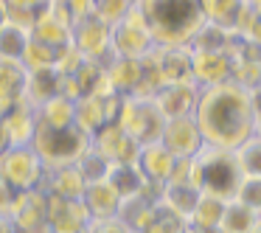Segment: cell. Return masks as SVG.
Here are the masks:
<instances>
[{
  "label": "cell",
  "instance_id": "cell-6",
  "mask_svg": "<svg viewBox=\"0 0 261 233\" xmlns=\"http://www.w3.org/2000/svg\"><path fill=\"white\" fill-rule=\"evenodd\" d=\"M0 177L14 188V191H31L42 188L45 180V163L31 146H9L0 154Z\"/></svg>",
  "mask_w": 261,
  "mask_h": 233
},
{
  "label": "cell",
  "instance_id": "cell-12",
  "mask_svg": "<svg viewBox=\"0 0 261 233\" xmlns=\"http://www.w3.org/2000/svg\"><path fill=\"white\" fill-rule=\"evenodd\" d=\"M199 101V87L194 82H180V85H166L158 90L154 104L163 113L166 121L171 118H191Z\"/></svg>",
  "mask_w": 261,
  "mask_h": 233
},
{
  "label": "cell",
  "instance_id": "cell-7",
  "mask_svg": "<svg viewBox=\"0 0 261 233\" xmlns=\"http://www.w3.org/2000/svg\"><path fill=\"white\" fill-rule=\"evenodd\" d=\"M154 48L158 45H154L152 34H149L146 23H143L141 12H138L135 6H132V12L126 14V17H121L118 23L113 25V31H110V51L118 59H143V57H149Z\"/></svg>",
  "mask_w": 261,
  "mask_h": 233
},
{
  "label": "cell",
  "instance_id": "cell-36",
  "mask_svg": "<svg viewBox=\"0 0 261 233\" xmlns=\"http://www.w3.org/2000/svg\"><path fill=\"white\" fill-rule=\"evenodd\" d=\"M87 233H132V230L118 219V216H113V219H96V222H90Z\"/></svg>",
  "mask_w": 261,
  "mask_h": 233
},
{
  "label": "cell",
  "instance_id": "cell-11",
  "mask_svg": "<svg viewBox=\"0 0 261 233\" xmlns=\"http://www.w3.org/2000/svg\"><path fill=\"white\" fill-rule=\"evenodd\" d=\"M160 143H163V146L169 149L177 160L194 158V154L205 146L202 132H199L194 115H191V118H171V121H166L163 135H160Z\"/></svg>",
  "mask_w": 261,
  "mask_h": 233
},
{
  "label": "cell",
  "instance_id": "cell-2",
  "mask_svg": "<svg viewBox=\"0 0 261 233\" xmlns=\"http://www.w3.org/2000/svg\"><path fill=\"white\" fill-rule=\"evenodd\" d=\"M135 9L141 12L158 48L188 45L205 23L202 0H138Z\"/></svg>",
  "mask_w": 261,
  "mask_h": 233
},
{
  "label": "cell",
  "instance_id": "cell-14",
  "mask_svg": "<svg viewBox=\"0 0 261 233\" xmlns=\"http://www.w3.org/2000/svg\"><path fill=\"white\" fill-rule=\"evenodd\" d=\"M233 79V59L230 54H205L191 51V82L202 87H214Z\"/></svg>",
  "mask_w": 261,
  "mask_h": 233
},
{
  "label": "cell",
  "instance_id": "cell-10",
  "mask_svg": "<svg viewBox=\"0 0 261 233\" xmlns=\"http://www.w3.org/2000/svg\"><path fill=\"white\" fill-rule=\"evenodd\" d=\"M90 141H93V149H98L110 163H138L141 143H138L135 138L126 135L115 121L104 124L101 130L90 138Z\"/></svg>",
  "mask_w": 261,
  "mask_h": 233
},
{
  "label": "cell",
  "instance_id": "cell-29",
  "mask_svg": "<svg viewBox=\"0 0 261 233\" xmlns=\"http://www.w3.org/2000/svg\"><path fill=\"white\" fill-rule=\"evenodd\" d=\"M73 104L68 96H54L37 107V124L40 126H70L73 124Z\"/></svg>",
  "mask_w": 261,
  "mask_h": 233
},
{
  "label": "cell",
  "instance_id": "cell-31",
  "mask_svg": "<svg viewBox=\"0 0 261 233\" xmlns=\"http://www.w3.org/2000/svg\"><path fill=\"white\" fill-rule=\"evenodd\" d=\"M222 214H225V199H216V197L202 194V197H199V202H197V208H194V214H191V219H188V225L219 227Z\"/></svg>",
  "mask_w": 261,
  "mask_h": 233
},
{
  "label": "cell",
  "instance_id": "cell-35",
  "mask_svg": "<svg viewBox=\"0 0 261 233\" xmlns=\"http://www.w3.org/2000/svg\"><path fill=\"white\" fill-rule=\"evenodd\" d=\"M233 199L250 205L253 211H258V214H261V177H244L242 186H239V194Z\"/></svg>",
  "mask_w": 261,
  "mask_h": 233
},
{
  "label": "cell",
  "instance_id": "cell-32",
  "mask_svg": "<svg viewBox=\"0 0 261 233\" xmlns=\"http://www.w3.org/2000/svg\"><path fill=\"white\" fill-rule=\"evenodd\" d=\"M110 160L104 158L98 149H93V143H90V149H87L85 154H82L79 160H76V169L82 171V177H85L87 183H98V180H107V171H110Z\"/></svg>",
  "mask_w": 261,
  "mask_h": 233
},
{
  "label": "cell",
  "instance_id": "cell-25",
  "mask_svg": "<svg viewBox=\"0 0 261 233\" xmlns=\"http://www.w3.org/2000/svg\"><path fill=\"white\" fill-rule=\"evenodd\" d=\"M261 222V214L253 211L250 205L239 202V199H227L225 202V214H222V233H253Z\"/></svg>",
  "mask_w": 261,
  "mask_h": 233
},
{
  "label": "cell",
  "instance_id": "cell-4",
  "mask_svg": "<svg viewBox=\"0 0 261 233\" xmlns=\"http://www.w3.org/2000/svg\"><path fill=\"white\" fill-rule=\"evenodd\" d=\"M90 143H93L90 135L82 132L76 124H70V126H40L37 124L31 149L40 154L45 169H54V166H73L90 149Z\"/></svg>",
  "mask_w": 261,
  "mask_h": 233
},
{
  "label": "cell",
  "instance_id": "cell-44",
  "mask_svg": "<svg viewBox=\"0 0 261 233\" xmlns=\"http://www.w3.org/2000/svg\"><path fill=\"white\" fill-rule=\"evenodd\" d=\"M82 233H87V230H82Z\"/></svg>",
  "mask_w": 261,
  "mask_h": 233
},
{
  "label": "cell",
  "instance_id": "cell-22",
  "mask_svg": "<svg viewBox=\"0 0 261 233\" xmlns=\"http://www.w3.org/2000/svg\"><path fill=\"white\" fill-rule=\"evenodd\" d=\"M62 93V76L57 73V68H42V70H29V82H25V104L40 107L48 98Z\"/></svg>",
  "mask_w": 261,
  "mask_h": 233
},
{
  "label": "cell",
  "instance_id": "cell-37",
  "mask_svg": "<svg viewBox=\"0 0 261 233\" xmlns=\"http://www.w3.org/2000/svg\"><path fill=\"white\" fill-rule=\"evenodd\" d=\"M14 199H17V191L9 186L3 177H0V216H9L14 208Z\"/></svg>",
  "mask_w": 261,
  "mask_h": 233
},
{
  "label": "cell",
  "instance_id": "cell-17",
  "mask_svg": "<svg viewBox=\"0 0 261 233\" xmlns=\"http://www.w3.org/2000/svg\"><path fill=\"white\" fill-rule=\"evenodd\" d=\"M3 121V130H6V141L9 146H31L37 132V110L31 104H17L9 113L0 115Z\"/></svg>",
  "mask_w": 261,
  "mask_h": 233
},
{
  "label": "cell",
  "instance_id": "cell-28",
  "mask_svg": "<svg viewBox=\"0 0 261 233\" xmlns=\"http://www.w3.org/2000/svg\"><path fill=\"white\" fill-rule=\"evenodd\" d=\"M29 42H31V29L17 25V23H12V20H9V23L0 29V59L20 62Z\"/></svg>",
  "mask_w": 261,
  "mask_h": 233
},
{
  "label": "cell",
  "instance_id": "cell-16",
  "mask_svg": "<svg viewBox=\"0 0 261 233\" xmlns=\"http://www.w3.org/2000/svg\"><path fill=\"white\" fill-rule=\"evenodd\" d=\"M87 180L82 177V171L73 166H54L45 169V180H42V191L48 197H62V199H82L85 197Z\"/></svg>",
  "mask_w": 261,
  "mask_h": 233
},
{
  "label": "cell",
  "instance_id": "cell-9",
  "mask_svg": "<svg viewBox=\"0 0 261 233\" xmlns=\"http://www.w3.org/2000/svg\"><path fill=\"white\" fill-rule=\"evenodd\" d=\"M9 216H12L17 233H51V227H48V194L42 188L20 191Z\"/></svg>",
  "mask_w": 261,
  "mask_h": 233
},
{
  "label": "cell",
  "instance_id": "cell-40",
  "mask_svg": "<svg viewBox=\"0 0 261 233\" xmlns=\"http://www.w3.org/2000/svg\"><path fill=\"white\" fill-rule=\"evenodd\" d=\"M188 233H222V227H205V225H188Z\"/></svg>",
  "mask_w": 261,
  "mask_h": 233
},
{
  "label": "cell",
  "instance_id": "cell-41",
  "mask_svg": "<svg viewBox=\"0 0 261 233\" xmlns=\"http://www.w3.org/2000/svg\"><path fill=\"white\" fill-rule=\"evenodd\" d=\"M9 149V141H6V130H3V121H0V154Z\"/></svg>",
  "mask_w": 261,
  "mask_h": 233
},
{
  "label": "cell",
  "instance_id": "cell-1",
  "mask_svg": "<svg viewBox=\"0 0 261 233\" xmlns=\"http://www.w3.org/2000/svg\"><path fill=\"white\" fill-rule=\"evenodd\" d=\"M194 121L208 146L239 149L255 132L253 90L236 85L233 79L214 87H202Z\"/></svg>",
  "mask_w": 261,
  "mask_h": 233
},
{
  "label": "cell",
  "instance_id": "cell-8",
  "mask_svg": "<svg viewBox=\"0 0 261 233\" xmlns=\"http://www.w3.org/2000/svg\"><path fill=\"white\" fill-rule=\"evenodd\" d=\"M110 31L113 25L98 20L96 14H87V17L76 20L70 25V45L82 54L85 59H93V62H101L107 68L113 62V51H110Z\"/></svg>",
  "mask_w": 261,
  "mask_h": 233
},
{
  "label": "cell",
  "instance_id": "cell-39",
  "mask_svg": "<svg viewBox=\"0 0 261 233\" xmlns=\"http://www.w3.org/2000/svg\"><path fill=\"white\" fill-rule=\"evenodd\" d=\"M0 233H17V227H14L12 216H0Z\"/></svg>",
  "mask_w": 261,
  "mask_h": 233
},
{
  "label": "cell",
  "instance_id": "cell-26",
  "mask_svg": "<svg viewBox=\"0 0 261 233\" xmlns=\"http://www.w3.org/2000/svg\"><path fill=\"white\" fill-rule=\"evenodd\" d=\"M31 37L40 42H48V45L54 48H62L70 42V25L65 23V20H59L57 14L48 12V6L40 12V17L34 20V25H31Z\"/></svg>",
  "mask_w": 261,
  "mask_h": 233
},
{
  "label": "cell",
  "instance_id": "cell-30",
  "mask_svg": "<svg viewBox=\"0 0 261 233\" xmlns=\"http://www.w3.org/2000/svg\"><path fill=\"white\" fill-rule=\"evenodd\" d=\"M57 51L59 48L48 45V42H40L31 37V42L25 45V54L23 59H20V65H23L25 70H42V68H54L57 65Z\"/></svg>",
  "mask_w": 261,
  "mask_h": 233
},
{
  "label": "cell",
  "instance_id": "cell-33",
  "mask_svg": "<svg viewBox=\"0 0 261 233\" xmlns=\"http://www.w3.org/2000/svg\"><path fill=\"white\" fill-rule=\"evenodd\" d=\"M143 233H188V222L180 214L169 211L163 202H158L152 222H149V227Z\"/></svg>",
  "mask_w": 261,
  "mask_h": 233
},
{
  "label": "cell",
  "instance_id": "cell-13",
  "mask_svg": "<svg viewBox=\"0 0 261 233\" xmlns=\"http://www.w3.org/2000/svg\"><path fill=\"white\" fill-rule=\"evenodd\" d=\"M48 227L51 233H82L90 227V214L82 199L48 197Z\"/></svg>",
  "mask_w": 261,
  "mask_h": 233
},
{
  "label": "cell",
  "instance_id": "cell-18",
  "mask_svg": "<svg viewBox=\"0 0 261 233\" xmlns=\"http://www.w3.org/2000/svg\"><path fill=\"white\" fill-rule=\"evenodd\" d=\"M25 82H29V70L23 65L0 59V115L25 101Z\"/></svg>",
  "mask_w": 261,
  "mask_h": 233
},
{
  "label": "cell",
  "instance_id": "cell-3",
  "mask_svg": "<svg viewBox=\"0 0 261 233\" xmlns=\"http://www.w3.org/2000/svg\"><path fill=\"white\" fill-rule=\"evenodd\" d=\"M244 180V171L239 166L236 149H222L205 143L191 158V183L202 194L216 199H233Z\"/></svg>",
  "mask_w": 261,
  "mask_h": 233
},
{
  "label": "cell",
  "instance_id": "cell-27",
  "mask_svg": "<svg viewBox=\"0 0 261 233\" xmlns=\"http://www.w3.org/2000/svg\"><path fill=\"white\" fill-rule=\"evenodd\" d=\"M154 208H158V205L149 202L141 194H138V197H126V199H121L118 219L124 222L132 233H143L149 227V222H152V216H154Z\"/></svg>",
  "mask_w": 261,
  "mask_h": 233
},
{
  "label": "cell",
  "instance_id": "cell-42",
  "mask_svg": "<svg viewBox=\"0 0 261 233\" xmlns=\"http://www.w3.org/2000/svg\"><path fill=\"white\" fill-rule=\"evenodd\" d=\"M6 23H9V6L6 3H0V29H3Z\"/></svg>",
  "mask_w": 261,
  "mask_h": 233
},
{
  "label": "cell",
  "instance_id": "cell-5",
  "mask_svg": "<svg viewBox=\"0 0 261 233\" xmlns=\"http://www.w3.org/2000/svg\"><path fill=\"white\" fill-rule=\"evenodd\" d=\"M115 124H118L129 138H135L141 146H146V143H158L160 141L166 118L158 110L154 98L126 96L124 101H121V113H118V118H115Z\"/></svg>",
  "mask_w": 261,
  "mask_h": 233
},
{
  "label": "cell",
  "instance_id": "cell-23",
  "mask_svg": "<svg viewBox=\"0 0 261 233\" xmlns=\"http://www.w3.org/2000/svg\"><path fill=\"white\" fill-rule=\"evenodd\" d=\"M199 197H202V191L194 183H163V197H160V202L188 222L194 208H197V202H199Z\"/></svg>",
  "mask_w": 261,
  "mask_h": 233
},
{
  "label": "cell",
  "instance_id": "cell-43",
  "mask_svg": "<svg viewBox=\"0 0 261 233\" xmlns=\"http://www.w3.org/2000/svg\"><path fill=\"white\" fill-rule=\"evenodd\" d=\"M253 233H261V222H258V227H255V230Z\"/></svg>",
  "mask_w": 261,
  "mask_h": 233
},
{
  "label": "cell",
  "instance_id": "cell-19",
  "mask_svg": "<svg viewBox=\"0 0 261 233\" xmlns=\"http://www.w3.org/2000/svg\"><path fill=\"white\" fill-rule=\"evenodd\" d=\"M82 202H85L87 214H90V222H96V219H113V216H118V208H121V197L115 194V188L110 186L107 180L87 183Z\"/></svg>",
  "mask_w": 261,
  "mask_h": 233
},
{
  "label": "cell",
  "instance_id": "cell-34",
  "mask_svg": "<svg viewBox=\"0 0 261 233\" xmlns=\"http://www.w3.org/2000/svg\"><path fill=\"white\" fill-rule=\"evenodd\" d=\"M239 166H242L244 177H261V135H250L242 146L236 149Z\"/></svg>",
  "mask_w": 261,
  "mask_h": 233
},
{
  "label": "cell",
  "instance_id": "cell-38",
  "mask_svg": "<svg viewBox=\"0 0 261 233\" xmlns=\"http://www.w3.org/2000/svg\"><path fill=\"white\" fill-rule=\"evenodd\" d=\"M3 3H6L9 9H23V12H37L40 14L51 0H3Z\"/></svg>",
  "mask_w": 261,
  "mask_h": 233
},
{
  "label": "cell",
  "instance_id": "cell-20",
  "mask_svg": "<svg viewBox=\"0 0 261 233\" xmlns=\"http://www.w3.org/2000/svg\"><path fill=\"white\" fill-rule=\"evenodd\" d=\"M174 163H177V158L160 141L141 146V154H138V169L143 171V177L149 183H166L171 177Z\"/></svg>",
  "mask_w": 261,
  "mask_h": 233
},
{
  "label": "cell",
  "instance_id": "cell-15",
  "mask_svg": "<svg viewBox=\"0 0 261 233\" xmlns=\"http://www.w3.org/2000/svg\"><path fill=\"white\" fill-rule=\"evenodd\" d=\"M154 65L160 70V79L166 85H180L191 82V48L188 45H174V48H154L152 51Z\"/></svg>",
  "mask_w": 261,
  "mask_h": 233
},
{
  "label": "cell",
  "instance_id": "cell-21",
  "mask_svg": "<svg viewBox=\"0 0 261 233\" xmlns=\"http://www.w3.org/2000/svg\"><path fill=\"white\" fill-rule=\"evenodd\" d=\"M107 82L115 96H135L141 87V59H118L107 65Z\"/></svg>",
  "mask_w": 261,
  "mask_h": 233
},
{
  "label": "cell",
  "instance_id": "cell-24",
  "mask_svg": "<svg viewBox=\"0 0 261 233\" xmlns=\"http://www.w3.org/2000/svg\"><path fill=\"white\" fill-rule=\"evenodd\" d=\"M107 183L115 188V194L121 199H126V197H138L143 191L146 177L138 169V163H113L107 171Z\"/></svg>",
  "mask_w": 261,
  "mask_h": 233
}]
</instances>
